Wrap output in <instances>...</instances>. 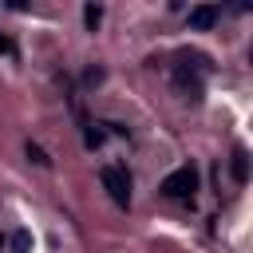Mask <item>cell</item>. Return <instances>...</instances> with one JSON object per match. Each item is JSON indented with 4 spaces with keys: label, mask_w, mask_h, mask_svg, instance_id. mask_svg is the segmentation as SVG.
<instances>
[{
    "label": "cell",
    "mask_w": 253,
    "mask_h": 253,
    "mask_svg": "<svg viewBox=\"0 0 253 253\" xmlns=\"http://www.w3.org/2000/svg\"><path fill=\"white\" fill-rule=\"evenodd\" d=\"M194 190H198V170H194V166H178V170L166 174L162 186H158V194H162V198H174V202H190Z\"/></svg>",
    "instance_id": "cell-1"
},
{
    "label": "cell",
    "mask_w": 253,
    "mask_h": 253,
    "mask_svg": "<svg viewBox=\"0 0 253 253\" xmlns=\"http://www.w3.org/2000/svg\"><path fill=\"white\" fill-rule=\"evenodd\" d=\"M99 178H103V190L111 194V202L119 206V210H126L130 206V174H126V166H103L99 170Z\"/></svg>",
    "instance_id": "cell-2"
},
{
    "label": "cell",
    "mask_w": 253,
    "mask_h": 253,
    "mask_svg": "<svg viewBox=\"0 0 253 253\" xmlns=\"http://www.w3.org/2000/svg\"><path fill=\"white\" fill-rule=\"evenodd\" d=\"M186 20H190L194 32H210V28L217 24V8H213V4H198V8H190Z\"/></svg>",
    "instance_id": "cell-3"
},
{
    "label": "cell",
    "mask_w": 253,
    "mask_h": 253,
    "mask_svg": "<svg viewBox=\"0 0 253 253\" xmlns=\"http://www.w3.org/2000/svg\"><path fill=\"white\" fill-rule=\"evenodd\" d=\"M229 170H233V182H237V186H245V182H249V154H245L241 146L233 150V162H229Z\"/></svg>",
    "instance_id": "cell-4"
},
{
    "label": "cell",
    "mask_w": 253,
    "mask_h": 253,
    "mask_svg": "<svg viewBox=\"0 0 253 253\" xmlns=\"http://www.w3.org/2000/svg\"><path fill=\"white\" fill-rule=\"evenodd\" d=\"M28 249H32V233L28 229H16L12 233V253H28Z\"/></svg>",
    "instance_id": "cell-5"
},
{
    "label": "cell",
    "mask_w": 253,
    "mask_h": 253,
    "mask_svg": "<svg viewBox=\"0 0 253 253\" xmlns=\"http://www.w3.org/2000/svg\"><path fill=\"white\" fill-rule=\"evenodd\" d=\"M83 20H87V28L95 32V28H99V20H103V8H99V4H87V8H83Z\"/></svg>",
    "instance_id": "cell-6"
},
{
    "label": "cell",
    "mask_w": 253,
    "mask_h": 253,
    "mask_svg": "<svg viewBox=\"0 0 253 253\" xmlns=\"http://www.w3.org/2000/svg\"><path fill=\"white\" fill-rule=\"evenodd\" d=\"M28 158H32L36 166H51V158H47V154H43V150H40L36 142H28Z\"/></svg>",
    "instance_id": "cell-7"
},
{
    "label": "cell",
    "mask_w": 253,
    "mask_h": 253,
    "mask_svg": "<svg viewBox=\"0 0 253 253\" xmlns=\"http://www.w3.org/2000/svg\"><path fill=\"white\" fill-rule=\"evenodd\" d=\"M83 142H87V146H99V142H103V130H91V126H87V134H83Z\"/></svg>",
    "instance_id": "cell-8"
},
{
    "label": "cell",
    "mask_w": 253,
    "mask_h": 253,
    "mask_svg": "<svg viewBox=\"0 0 253 253\" xmlns=\"http://www.w3.org/2000/svg\"><path fill=\"white\" fill-rule=\"evenodd\" d=\"M0 51H4V55H16V43H12L4 32H0Z\"/></svg>",
    "instance_id": "cell-9"
},
{
    "label": "cell",
    "mask_w": 253,
    "mask_h": 253,
    "mask_svg": "<svg viewBox=\"0 0 253 253\" xmlns=\"http://www.w3.org/2000/svg\"><path fill=\"white\" fill-rule=\"evenodd\" d=\"M0 245H4V237H0Z\"/></svg>",
    "instance_id": "cell-10"
}]
</instances>
